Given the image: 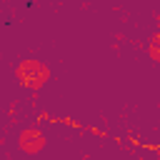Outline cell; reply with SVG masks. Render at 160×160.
Listing matches in <instances>:
<instances>
[{"instance_id":"obj_1","label":"cell","mask_w":160,"mask_h":160,"mask_svg":"<svg viewBox=\"0 0 160 160\" xmlns=\"http://www.w3.org/2000/svg\"><path fill=\"white\" fill-rule=\"evenodd\" d=\"M15 78L20 80V85H25L30 90H40L50 78V68L40 60H22L15 68Z\"/></svg>"},{"instance_id":"obj_2","label":"cell","mask_w":160,"mask_h":160,"mask_svg":"<svg viewBox=\"0 0 160 160\" xmlns=\"http://www.w3.org/2000/svg\"><path fill=\"white\" fill-rule=\"evenodd\" d=\"M18 148L28 155H38L42 148H45V135L38 130V128H25L20 135H18Z\"/></svg>"},{"instance_id":"obj_3","label":"cell","mask_w":160,"mask_h":160,"mask_svg":"<svg viewBox=\"0 0 160 160\" xmlns=\"http://www.w3.org/2000/svg\"><path fill=\"white\" fill-rule=\"evenodd\" d=\"M148 52H150V58H152L155 62H160V38H152V40H150Z\"/></svg>"}]
</instances>
